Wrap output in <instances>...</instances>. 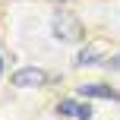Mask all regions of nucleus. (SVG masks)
I'll return each mask as SVG.
<instances>
[{
    "label": "nucleus",
    "instance_id": "3",
    "mask_svg": "<svg viewBox=\"0 0 120 120\" xmlns=\"http://www.w3.org/2000/svg\"><path fill=\"white\" fill-rule=\"evenodd\" d=\"M79 95H82V98H104V101H120V92H117V89H111V85H104V82H85V85H79Z\"/></svg>",
    "mask_w": 120,
    "mask_h": 120
},
{
    "label": "nucleus",
    "instance_id": "7",
    "mask_svg": "<svg viewBox=\"0 0 120 120\" xmlns=\"http://www.w3.org/2000/svg\"><path fill=\"white\" fill-rule=\"evenodd\" d=\"M0 70H3V57H0Z\"/></svg>",
    "mask_w": 120,
    "mask_h": 120
},
{
    "label": "nucleus",
    "instance_id": "1",
    "mask_svg": "<svg viewBox=\"0 0 120 120\" xmlns=\"http://www.w3.org/2000/svg\"><path fill=\"white\" fill-rule=\"evenodd\" d=\"M51 25H54V38H60V41H79V38H85V29L79 22V16L70 13V10H57Z\"/></svg>",
    "mask_w": 120,
    "mask_h": 120
},
{
    "label": "nucleus",
    "instance_id": "2",
    "mask_svg": "<svg viewBox=\"0 0 120 120\" xmlns=\"http://www.w3.org/2000/svg\"><path fill=\"white\" fill-rule=\"evenodd\" d=\"M44 82H48V73L41 66H22L10 76V85H16V89H41Z\"/></svg>",
    "mask_w": 120,
    "mask_h": 120
},
{
    "label": "nucleus",
    "instance_id": "6",
    "mask_svg": "<svg viewBox=\"0 0 120 120\" xmlns=\"http://www.w3.org/2000/svg\"><path fill=\"white\" fill-rule=\"evenodd\" d=\"M76 117H79V120H92V104H79Z\"/></svg>",
    "mask_w": 120,
    "mask_h": 120
},
{
    "label": "nucleus",
    "instance_id": "4",
    "mask_svg": "<svg viewBox=\"0 0 120 120\" xmlns=\"http://www.w3.org/2000/svg\"><path fill=\"white\" fill-rule=\"evenodd\" d=\"M98 54H101V48H98V44L82 48V51H79V57H76V66H92V63H98Z\"/></svg>",
    "mask_w": 120,
    "mask_h": 120
},
{
    "label": "nucleus",
    "instance_id": "5",
    "mask_svg": "<svg viewBox=\"0 0 120 120\" xmlns=\"http://www.w3.org/2000/svg\"><path fill=\"white\" fill-rule=\"evenodd\" d=\"M76 111H79V104L73 101V98H63V101L57 104V114L60 117H76Z\"/></svg>",
    "mask_w": 120,
    "mask_h": 120
}]
</instances>
